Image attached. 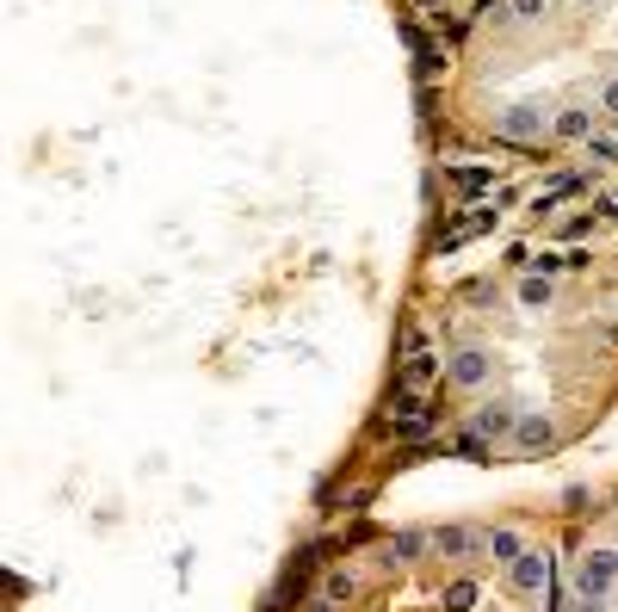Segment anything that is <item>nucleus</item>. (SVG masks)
<instances>
[{
	"label": "nucleus",
	"instance_id": "423d86ee",
	"mask_svg": "<svg viewBox=\"0 0 618 612\" xmlns=\"http://www.w3.org/2000/svg\"><path fill=\"white\" fill-rule=\"evenodd\" d=\"M433 421H439V414L409 396V403H402V414H390V433H396V440H427V433H433Z\"/></svg>",
	"mask_w": 618,
	"mask_h": 612
},
{
	"label": "nucleus",
	"instance_id": "f03ea898",
	"mask_svg": "<svg viewBox=\"0 0 618 612\" xmlns=\"http://www.w3.org/2000/svg\"><path fill=\"white\" fill-rule=\"evenodd\" d=\"M495 131L507 142H532V136H545V112L538 105H507V112H495Z\"/></svg>",
	"mask_w": 618,
	"mask_h": 612
},
{
	"label": "nucleus",
	"instance_id": "f8f14e48",
	"mask_svg": "<svg viewBox=\"0 0 618 612\" xmlns=\"http://www.w3.org/2000/svg\"><path fill=\"white\" fill-rule=\"evenodd\" d=\"M433 377H439V359H433V353H414L409 365H402V384H409V390H420V384H433Z\"/></svg>",
	"mask_w": 618,
	"mask_h": 612
},
{
	"label": "nucleus",
	"instance_id": "0eeeda50",
	"mask_svg": "<svg viewBox=\"0 0 618 612\" xmlns=\"http://www.w3.org/2000/svg\"><path fill=\"white\" fill-rule=\"evenodd\" d=\"M495 217H501V210H495V204H482L477 217H464V223H451L446 236H439V248H446V254H451V248H464L470 236H482V229H495Z\"/></svg>",
	"mask_w": 618,
	"mask_h": 612
},
{
	"label": "nucleus",
	"instance_id": "6ab92c4d",
	"mask_svg": "<svg viewBox=\"0 0 618 612\" xmlns=\"http://www.w3.org/2000/svg\"><path fill=\"white\" fill-rule=\"evenodd\" d=\"M600 105H606V118H618V81H606V87H600Z\"/></svg>",
	"mask_w": 618,
	"mask_h": 612
},
{
	"label": "nucleus",
	"instance_id": "f257e3e1",
	"mask_svg": "<svg viewBox=\"0 0 618 612\" xmlns=\"http://www.w3.org/2000/svg\"><path fill=\"white\" fill-rule=\"evenodd\" d=\"M613 581H618V557L613 550H587L582 563H575V588H582L587 600H606Z\"/></svg>",
	"mask_w": 618,
	"mask_h": 612
},
{
	"label": "nucleus",
	"instance_id": "aec40b11",
	"mask_svg": "<svg viewBox=\"0 0 618 612\" xmlns=\"http://www.w3.org/2000/svg\"><path fill=\"white\" fill-rule=\"evenodd\" d=\"M304 612H341V600H328V594H322V600H309Z\"/></svg>",
	"mask_w": 618,
	"mask_h": 612
},
{
	"label": "nucleus",
	"instance_id": "4468645a",
	"mask_svg": "<svg viewBox=\"0 0 618 612\" xmlns=\"http://www.w3.org/2000/svg\"><path fill=\"white\" fill-rule=\"evenodd\" d=\"M519 304H526V309H545L550 304V278H526V285H519Z\"/></svg>",
	"mask_w": 618,
	"mask_h": 612
},
{
	"label": "nucleus",
	"instance_id": "a211bd4d",
	"mask_svg": "<svg viewBox=\"0 0 618 612\" xmlns=\"http://www.w3.org/2000/svg\"><path fill=\"white\" fill-rule=\"evenodd\" d=\"M414 550H420V532H402V539L390 544V563H396V557H414Z\"/></svg>",
	"mask_w": 618,
	"mask_h": 612
},
{
	"label": "nucleus",
	"instance_id": "1a4fd4ad",
	"mask_svg": "<svg viewBox=\"0 0 618 612\" xmlns=\"http://www.w3.org/2000/svg\"><path fill=\"white\" fill-rule=\"evenodd\" d=\"M550 131L563 136V142H582V136H594V112H556Z\"/></svg>",
	"mask_w": 618,
	"mask_h": 612
},
{
	"label": "nucleus",
	"instance_id": "ddd939ff",
	"mask_svg": "<svg viewBox=\"0 0 618 612\" xmlns=\"http://www.w3.org/2000/svg\"><path fill=\"white\" fill-rule=\"evenodd\" d=\"M477 607V581H451L446 588V612H470Z\"/></svg>",
	"mask_w": 618,
	"mask_h": 612
},
{
	"label": "nucleus",
	"instance_id": "7ed1b4c3",
	"mask_svg": "<svg viewBox=\"0 0 618 612\" xmlns=\"http://www.w3.org/2000/svg\"><path fill=\"white\" fill-rule=\"evenodd\" d=\"M488 372H495V359H488L482 346H464V353L446 365V377H451V384H464V390H482V384H488Z\"/></svg>",
	"mask_w": 618,
	"mask_h": 612
},
{
	"label": "nucleus",
	"instance_id": "f3484780",
	"mask_svg": "<svg viewBox=\"0 0 618 612\" xmlns=\"http://www.w3.org/2000/svg\"><path fill=\"white\" fill-rule=\"evenodd\" d=\"M514 6V19H545L550 13V0H507Z\"/></svg>",
	"mask_w": 618,
	"mask_h": 612
},
{
	"label": "nucleus",
	"instance_id": "2eb2a0df",
	"mask_svg": "<svg viewBox=\"0 0 618 612\" xmlns=\"http://www.w3.org/2000/svg\"><path fill=\"white\" fill-rule=\"evenodd\" d=\"M352 594H359L352 569H328V600H352Z\"/></svg>",
	"mask_w": 618,
	"mask_h": 612
},
{
	"label": "nucleus",
	"instance_id": "20e7f679",
	"mask_svg": "<svg viewBox=\"0 0 618 612\" xmlns=\"http://www.w3.org/2000/svg\"><path fill=\"white\" fill-rule=\"evenodd\" d=\"M507 569H514L519 594H550V550H526V557L507 563Z\"/></svg>",
	"mask_w": 618,
	"mask_h": 612
},
{
	"label": "nucleus",
	"instance_id": "39448f33",
	"mask_svg": "<svg viewBox=\"0 0 618 612\" xmlns=\"http://www.w3.org/2000/svg\"><path fill=\"white\" fill-rule=\"evenodd\" d=\"M514 427H519V408H507V403H482L470 414V433H482V440H507Z\"/></svg>",
	"mask_w": 618,
	"mask_h": 612
},
{
	"label": "nucleus",
	"instance_id": "dca6fc26",
	"mask_svg": "<svg viewBox=\"0 0 618 612\" xmlns=\"http://www.w3.org/2000/svg\"><path fill=\"white\" fill-rule=\"evenodd\" d=\"M433 544H439V550H470V532H464V526H446V532H433Z\"/></svg>",
	"mask_w": 618,
	"mask_h": 612
},
{
	"label": "nucleus",
	"instance_id": "9b49d317",
	"mask_svg": "<svg viewBox=\"0 0 618 612\" xmlns=\"http://www.w3.org/2000/svg\"><path fill=\"white\" fill-rule=\"evenodd\" d=\"M488 550H495V563H519V557H526V544H519V532H514V526L488 532Z\"/></svg>",
	"mask_w": 618,
	"mask_h": 612
},
{
	"label": "nucleus",
	"instance_id": "6e6552de",
	"mask_svg": "<svg viewBox=\"0 0 618 612\" xmlns=\"http://www.w3.org/2000/svg\"><path fill=\"white\" fill-rule=\"evenodd\" d=\"M550 440H556L550 414H519V427H514V445H519V452H545Z\"/></svg>",
	"mask_w": 618,
	"mask_h": 612
},
{
	"label": "nucleus",
	"instance_id": "9d476101",
	"mask_svg": "<svg viewBox=\"0 0 618 612\" xmlns=\"http://www.w3.org/2000/svg\"><path fill=\"white\" fill-rule=\"evenodd\" d=\"M446 180L451 186H458V192H488V186H495V168H446Z\"/></svg>",
	"mask_w": 618,
	"mask_h": 612
}]
</instances>
